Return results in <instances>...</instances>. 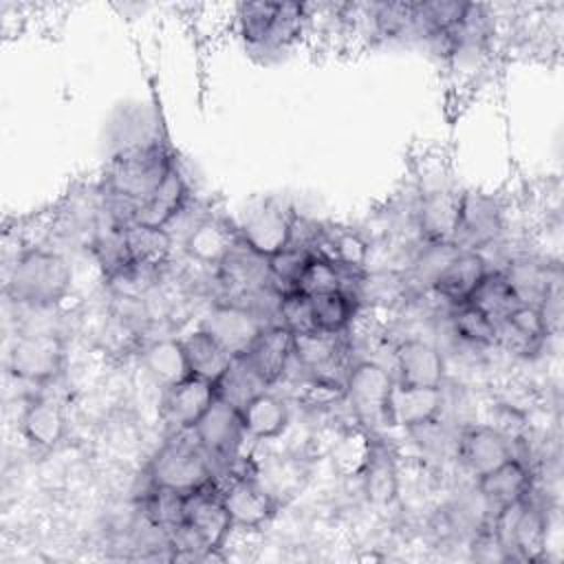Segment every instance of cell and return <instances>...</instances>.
<instances>
[{
  "instance_id": "1",
  "label": "cell",
  "mask_w": 564,
  "mask_h": 564,
  "mask_svg": "<svg viewBox=\"0 0 564 564\" xmlns=\"http://www.w3.org/2000/svg\"><path fill=\"white\" fill-rule=\"evenodd\" d=\"M172 167L174 163L161 143L130 145L108 170V194L141 205L161 187Z\"/></svg>"
},
{
  "instance_id": "14",
  "label": "cell",
  "mask_w": 564,
  "mask_h": 564,
  "mask_svg": "<svg viewBox=\"0 0 564 564\" xmlns=\"http://www.w3.org/2000/svg\"><path fill=\"white\" fill-rule=\"evenodd\" d=\"M293 333L284 326H271L260 333L249 352L240 357L267 386L282 377L289 359L293 357Z\"/></svg>"
},
{
  "instance_id": "5",
  "label": "cell",
  "mask_w": 564,
  "mask_h": 564,
  "mask_svg": "<svg viewBox=\"0 0 564 564\" xmlns=\"http://www.w3.org/2000/svg\"><path fill=\"white\" fill-rule=\"evenodd\" d=\"M392 379L386 368L372 361H361L348 372L346 390L357 416L368 425L388 423V397Z\"/></svg>"
},
{
  "instance_id": "30",
  "label": "cell",
  "mask_w": 564,
  "mask_h": 564,
  "mask_svg": "<svg viewBox=\"0 0 564 564\" xmlns=\"http://www.w3.org/2000/svg\"><path fill=\"white\" fill-rule=\"evenodd\" d=\"M313 260V253L306 247L289 245L286 249L278 251L275 256L267 258L269 264V282L271 291L282 297L297 291V282L306 269V264Z\"/></svg>"
},
{
  "instance_id": "35",
  "label": "cell",
  "mask_w": 564,
  "mask_h": 564,
  "mask_svg": "<svg viewBox=\"0 0 564 564\" xmlns=\"http://www.w3.org/2000/svg\"><path fill=\"white\" fill-rule=\"evenodd\" d=\"M452 324H454L456 335L469 344L489 346V344L498 341L496 322L469 302L456 304V308L452 313Z\"/></svg>"
},
{
  "instance_id": "38",
  "label": "cell",
  "mask_w": 564,
  "mask_h": 564,
  "mask_svg": "<svg viewBox=\"0 0 564 564\" xmlns=\"http://www.w3.org/2000/svg\"><path fill=\"white\" fill-rule=\"evenodd\" d=\"M403 295V280L394 271H375L368 275H361L357 280V291L352 293L355 302L366 300L370 304L390 306Z\"/></svg>"
},
{
  "instance_id": "7",
  "label": "cell",
  "mask_w": 564,
  "mask_h": 564,
  "mask_svg": "<svg viewBox=\"0 0 564 564\" xmlns=\"http://www.w3.org/2000/svg\"><path fill=\"white\" fill-rule=\"evenodd\" d=\"M185 522L207 551L220 549L234 527L223 494L212 482L185 496Z\"/></svg>"
},
{
  "instance_id": "25",
  "label": "cell",
  "mask_w": 564,
  "mask_h": 564,
  "mask_svg": "<svg viewBox=\"0 0 564 564\" xmlns=\"http://www.w3.org/2000/svg\"><path fill=\"white\" fill-rule=\"evenodd\" d=\"M498 326V337L505 335L507 344L516 348L518 352H531L540 346V341L546 335V324L538 306L520 304L516 311H511Z\"/></svg>"
},
{
  "instance_id": "31",
  "label": "cell",
  "mask_w": 564,
  "mask_h": 564,
  "mask_svg": "<svg viewBox=\"0 0 564 564\" xmlns=\"http://www.w3.org/2000/svg\"><path fill=\"white\" fill-rule=\"evenodd\" d=\"M500 229V212L496 205L480 194H463L460 203V229L476 242L491 240Z\"/></svg>"
},
{
  "instance_id": "43",
  "label": "cell",
  "mask_w": 564,
  "mask_h": 564,
  "mask_svg": "<svg viewBox=\"0 0 564 564\" xmlns=\"http://www.w3.org/2000/svg\"><path fill=\"white\" fill-rule=\"evenodd\" d=\"M156 269L159 267H150V264H137L130 262L126 269H121L119 273L110 275V284L112 289L123 295L126 300H134L141 293H145L154 280H156Z\"/></svg>"
},
{
  "instance_id": "24",
  "label": "cell",
  "mask_w": 564,
  "mask_h": 564,
  "mask_svg": "<svg viewBox=\"0 0 564 564\" xmlns=\"http://www.w3.org/2000/svg\"><path fill=\"white\" fill-rule=\"evenodd\" d=\"M467 302L489 315L496 326L520 306V300L502 271H487V275L480 280Z\"/></svg>"
},
{
  "instance_id": "8",
  "label": "cell",
  "mask_w": 564,
  "mask_h": 564,
  "mask_svg": "<svg viewBox=\"0 0 564 564\" xmlns=\"http://www.w3.org/2000/svg\"><path fill=\"white\" fill-rule=\"evenodd\" d=\"M64 359L62 341L53 333L22 335L9 355L11 370L26 381H48L57 375Z\"/></svg>"
},
{
  "instance_id": "22",
  "label": "cell",
  "mask_w": 564,
  "mask_h": 564,
  "mask_svg": "<svg viewBox=\"0 0 564 564\" xmlns=\"http://www.w3.org/2000/svg\"><path fill=\"white\" fill-rule=\"evenodd\" d=\"M240 414H242L245 432L262 441L278 436L289 423L286 405L278 397L267 392H260L253 399H249L240 410Z\"/></svg>"
},
{
  "instance_id": "44",
  "label": "cell",
  "mask_w": 564,
  "mask_h": 564,
  "mask_svg": "<svg viewBox=\"0 0 564 564\" xmlns=\"http://www.w3.org/2000/svg\"><path fill=\"white\" fill-rule=\"evenodd\" d=\"M333 249L337 269L357 271L364 269L368 260V245L355 231H333Z\"/></svg>"
},
{
  "instance_id": "9",
  "label": "cell",
  "mask_w": 564,
  "mask_h": 564,
  "mask_svg": "<svg viewBox=\"0 0 564 564\" xmlns=\"http://www.w3.org/2000/svg\"><path fill=\"white\" fill-rule=\"evenodd\" d=\"M194 434L207 454L227 458L236 452L245 434L242 414L236 405L216 397L207 412L194 425Z\"/></svg>"
},
{
  "instance_id": "40",
  "label": "cell",
  "mask_w": 564,
  "mask_h": 564,
  "mask_svg": "<svg viewBox=\"0 0 564 564\" xmlns=\"http://www.w3.org/2000/svg\"><path fill=\"white\" fill-rule=\"evenodd\" d=\"M95 256H97L101 269L108 273V278L119 273L121 269H126L132 260L128 253L123 227L110 223L106 229H101L95 240Z\"/></svg>"
},
{
  "instance_id": "20",
  "label": "cell",
  "mask_w": 564,
  "mask_h": 564,
  "mask_svg": "<svg viewBox=\"0 0 564 564\" xmlns=\"http://www.w3.org/2000/svg\"><path fill=\"white\" fill-rule=\"evenodd\" d=\"M529 482H531V478H529L527 467L520 460L509 458L500 467L480 476L478 489H480L485 502L491 509L498 511V509H502L511 502H518V500L527 498L529 496Z\"/></svg>"
},
{
  "instance_id": "4",
  "label": "cell",
  "mask_w": 564,
  "mask_h": 564,
  "mask_svg": "<svg viewBox=\"0 0 564 564\" xmlns=\"http://www.w3.org/2000/svg\"><path fill=\"white\" fill-rule=\"evenodd\" d=\"M152 485L178 491L183 496L212 482V467L200 443L185 436L167 441L152 460Z\"/></svg>"
},
{
  "instance_id": "41",
  "label": "cell",
  "mask_w": 564,
  "mask_h": 564,
  "mask_svg": "<svg viewBox=\"0 0 564 564\" xmlns=\"http://www.w3.org/2000/svg\"><path fill=\"white\" fill-rule=\"evenodd\" d=\"M278 315H280V326H284L293 335H304V333L317 330L311 297L300 291L282 295L278 300Z\"/></svg>"
},
{
  "instance_id": "42",
  "label": "cell",
  "mask_w": 564,
  "mask_h": 564,
  "mask_svg": "<svg viewBox=\"0 0 564 564\" xmlns=\"http://www.w3.org/2000/svg\"><path fill=\"white\" fill-rule=\"evenodd\" d=\"M339 289H341V271L335 264L319 260V258H313L306 264V269L297 282V291L308 297L333 293Z\"/></svg>"
},
{
  "instance_id": "34",
  "label": "cell",
  "mask_w": 564,
  "mask_h": 564,
  "mask_svg": "<svg viewBox=\"0 0 564 564\" xmlns=\"http://www.w3.org/2000/svg\"><path fill=\"white\" fill-rule=\"evenodd\" d=\"M311 304H313V317H315L317 330H326V333H341L350 324L355 313V297L344 289L315 295L311 297Z\"/></svg>"
},
{
  "instance_id": "36",
  "label": "cell",
  "mask_w": 564,
  "mask_h": 564,
  "mask_svg": "<svg viewBox=\"0 0 564 564\" xmlns=\"http://www.w3.org/2000/svg\"><path fill=\"white\" fill-rule=\"evenodd\" d=\"M505 275H507L509 284L513 286L520 304H531V306L540 308V304L546 295V289L551 284L546 269H542L540 264H533V262H516Z\"/></svg>"
},
{
  "instance_id": "29",
  "label": "cell",
  "mask_w": 564,
  "mask_h": 564,
  "mask_svg": "<svg viewBox=\"0 0 564 564\" xmlns=\"http://www.w3.org/2000/svg\"><path fill=\"white\" fill-rule=\"evenodd\" d=\"M66 421L62 410L51 401H33L22 416L24 436L40 447H53L64 434Z\"/></svg>"
},
{
  "instance_id": "2",
  "label": "cell",
  "mask_w": 564,
  "mask_h": 564,
  "mask_svg": "<svg viewBox=\"0 0 564 564\" xmlns=\"http://www.w3.org/2000/svg\"><path fill=\"white\" fill-rule=\"evenodd\" d=\"M70 286V267L51 251H29L13 269L9 293L24 304L48 306L66 295Z\"/></svg>"
},
{
  "instance_id": "16",
  "label": "cell",
  "mask_w": 564,
  "mask_h": 564,
  "mask_svg": "<svg viewBox=\"0 0 564 564\" xmlns=\"http://www.w3.org/2000/svg\"><path fill=\"white\" fill-rule=\"evenodd\" d=\"M487 271L489 269L482 253H478L476 249H465L452 258V262L441 271L432 286L441 293V297L449 300L456 306L469 300Z\"/></svg>"
},
{
  "instance_id": "11",
  "label": "cell",
  "mask_w": 564,
  "mask_h": 564,
  "mask_svg": "<svg viewBox=\"0 0 564 564\" xmlns=\"http://www.w3.org/2000/svg\"><path fill=\"white\" fill-rule=\"evenodd\" d=\"M240 231H242L245 245L253 253L262 258H271L291 245L293 218L286 212H282V207L262 205L260 209L251 212L242 220Z\"/></svg>"
},
{
  "instance_id": "45",
  "label": "cell",
  "mask_w": 564,
  "mask_h": 564,
  "mask_svg": "<svg viewBox=\"0 0 564 564\" xmlns=\"http://www.w3.org/2000/svg\"><path fill=\"white\" fill-rule=\"evenodd\" d=\"M460 249L454 242H427V247L421 251L416 260V273L421 280L434 284V280L441 275V271L452 262V258Z\"/></svg>"
},
{
  "instance_id": "33",
  "label": "cell",
  "mask_w": 564,
  "mask_h": 564,
  "mask_svg": "<svg viewBox=\"0 0 564 564\" xmlns=\"http://www.w3.org/2000/svg\"><path fill=\"white\" fill-rule=\"evenodd\" d=\"M231 247L234 245H231L229 231L216 220L198 223L185 240V249L192 258L200 262H214V264H220L231 251Z\"/></svg>"
},
{
  "instance_id": "37",
  "label": "cell",
  "mask_w": 564,
  "mask_h": 564,
  "mask_svg": "<svg viewBox=\"0 0 564 564\" xmlns=\"http://www.w3.org/2000/svg\"><path fill=\"white\" fill-rule=\"evenodd\" d=\"M145 513L159 529H174L185 522V496L165 487L152 485L150 496L145 498Z\"/></svg>"
},
{
  "instance_id": "27",
  "label": "cell",
  "mask_w": 564,
  "mask_h": 564,
  "mask_svg": "<svg viewBox=\"0 0 564 564\" xmlns=\"http://www.w3.org/2000/svg\"><path fill=\"white\" fill-rule=\"evenodd\" d=\"M143 364L152 375V379L163 388H170L183 381L185 377H189L183 346L181 341H174V339H159L150 344L143 352Z\"/></svg>"
},
{
  "instance_id": "18",
  "label": "cell",
  "mask_w": 564,
  "mask_h": 564,
  "mask_svg": "<svg viewBox=\"0 0 564 564\" xmlns=\"http://www.w3.org/2000/svg\"><path fill=\"white\" fill-rule=\"evenodd\" d=\"M223 494V502L229 511L231 524L240 529H256L264 524L273 513L271 496L253 480L236 478Z\"/></svg>"
},
{
  "instance_id": "3",
  "label": "cell",
  "mask_w": 564,
  "mask_h": 564,
  "mask_svg": "<svg viewBox=\"0 0 564 564\" xmlns=\"http://www.w3.org/2000/svg\"><path fill=\"white\" fill-rule=\"evenodd\" d=\"M304 22V7L297 2H247L238 7V26L247 44L282 48L293 42Z\"/></svg>"
},
{
  "instance_id": "23",
  "label": "cell",
  "mask_w": 564,
  "mask_h": 564,
  "mask_svg": "<svg viewBox=\"0 0 564 564\" xmlns=\"http://www.w3.org/2000/svg\"><path fill=\"white\" fill-rule=\"evenodd\" d=\"M185 183L183 176L178 174L176 167H172V172L167 174V178L161 183V187L137 207L134 214V223H143V225H154V227H163L167 220L174 218V214L181 209L183 200H185Z\"/></svg>"
},
{
  "instance_id": "28",
  "label": "cell",
  "mask_w": 564,
  "mask_h": 564,
  "mask_svg": "<svg viewBox=\"0 0 564 564\" xmlns=\"http://www.w3.org/2000/svg\"><path fill=\"white\" fill-rule=\"evenodd\" d=\"M544 549H546V518L540 509H535L529 500H524V507L513 527L509 557L513 551L520 560H540L544 555Z\"/></svg>"
},
{
  "instance_id": "6",
  "label": "cell",
  "mask_w": 564,
  "mask_h": 564,
  "mask_svg": "<svg viewBox=\"0 0 564 564\" xmlns=\"http://www.w3.org/2000/svg\"><path fill=\"white\" fill-rule=\"evenodd\" d=\"M200 328L207 330L231 357H245L264 330L260 317L240 304H220L212 308Z\"/></svg>"
},
{
  "instance_id": "10",
  "label": "cell",
  "mask_w": 564,
  "mask_h": 564,
  "mask_svg": "<svg viewBox=\"0 0 564 564\" xmlns=\"http://www.w3.org/2000/svg\"><path fill=\"white\" fill-rule=\"evenodd\" d=\"M216 397H218L216 383L189 375L183 381L165 388L163 419L167 421L170 427L194 430V425L207 412V408L214 403Z\"/></svg>"
},
{
  "instance_id": "12",
  "label": "cell",
  "mask_w": 564,
  "mask_h": 564,
  "mask_svg": "<svg viewBox=\"0 0 564 564\" xmlns=\"http://www.w3.org/2000/svg\"><path fill=\"white\" fill-rule=\"evenodd\" d=\"M441 408V388H419L397 381L388 397V425L416 430L432 423Z\"/></svg>"
},
{
  "instance_id": "13",
  "label": "cell",
  "mask_w": 564,
  "mask_h": 564,
  "mask_svg": "<svg viewBox=\"0 0 564 564\" xmlns=\"http://www.w3.org/2000/svg\"><path fill=\"white\" fill-rule=\"evenodd\" d=\"M458 456L478 478L513 458L509 441L498 430L487 425H476L460 434Z\"/></svg>"
},
{
  "instance_id": "26",
  "label": "cell",
  "mask_w": 564,
  "mask_h": 564,
  "mask_svg": "<svg viewBox=\"0 0 564 564\" xmlns=\"http://www.w3.org/2000/svg\"><path fill=\"white\" fill-rule=\"evenodd\" d=\"M123 234L130 260L137 264L159 267L167 260L172 251V236L163 227L132 223L123 227Z\"/></svg>"
},
{
  "instance_id": "17",
  "label": "cell",
  "mask_w": 564,
  "mask_h": 564,
  "mask_svg": "<svg viewBox=\"0 0 564 564\" xmlns=\"http://www.w3.org/2000/svg\"><path fill=\"white\" fill-rule=\"evenodd\" d=\"M463 196L454 192H432L419 207V229L427 242H454L460 229Z\"/></svg>"
},
{
  "instance_id": "15",
  "label": "cell",
  "mask_w": 564,
  "mask_h": 564,
  "mask_svg": "<svg viewBox=\"0 0 564 564\" xmlns=\"http://www.w3.org/2000/svg\"><path fill=\"white\" fill-rule=\"evenodd\" d=\"M399 383L419 388H441L445 377L443 355L423 339H408L397 348Z\"/></svg>"
},
{
  "instance_id": "19",
  "label": "cell",
  "mask_w": 564,
  "mask_h": 564,
  "mask_svg": "<svg viewBox=\"0 0 564 564\" xmlns=\"http://www.w3.org/2000/svg\"><path fill=\"white\" fill-rule=\"evenodd\" d=\"M189 375L218 383L231 368V355L203 328L181 339Z\"/></svg>"
},
{
  "instance_id": "32",
  "label": "cell",
  "mask_w": 564,
  "mask_h": 564,
  "mask_svg": "<svg viewBox=\"0 0 564 564\" xmlns=\"http://www.w3.org/2000/svg\"><path fill=\"white\" fill-rule=\"evenodd\" d=\"M364 485L375 505H388L397 496V467L381 445H372L366 456Z\"/></svg>"
},
{
  "instance_id": "39",
  "label": "cell",
  "mask_w": 564,
  "mask_h": 564,
  "mask_svg": "<svg viewBox=\"0 0 564 564\" xmlns=\"http://www.w3.org/2000/svg\"><path fill=\"white\" fill-rule=\"evenodd\" d=\"M264 383L258 379V375L242 361L238 368H229L227 375L216 383V392L220 399L229 401L231 405H236L238 410L245 408V403L249 399H253L256 394H260Z\"/></svg>"
},
{
  "instance_id": "21",
  "label": "cell",
  "mask_w": 564,
  "mask_h": 564,
  "mask_svg": "<svg viewBox=\"0 0 564 564\" xmlns=\"http://www.w3.org/2000/svg\"><path fill=\"white\" fill-rule=\"evenodd\" d=\"M337 335L339 333L313 330V333L293 337V355L300 359V364L306 370L315 372L317 381L333 383V386H339L330 375L333 368H337V359H339Z\"/></svg>"
}]
</instances>
